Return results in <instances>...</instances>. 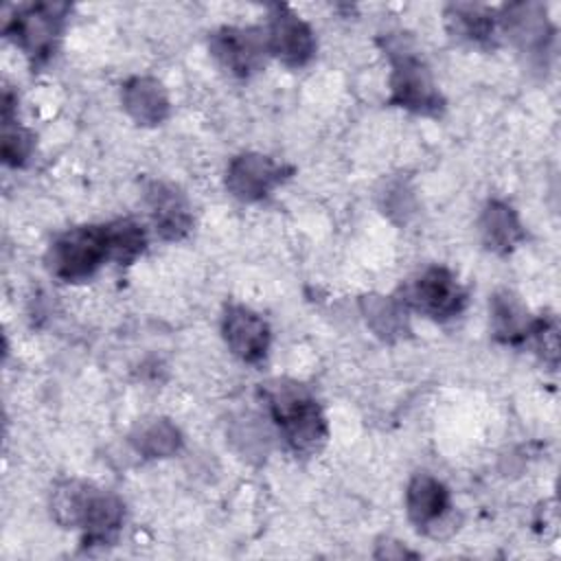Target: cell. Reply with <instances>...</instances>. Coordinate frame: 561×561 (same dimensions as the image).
<instances>
[{
  "label": "cell",
  "mask_w": 561,
  "mask_h": 561,
  "mask_svg": "<svg viewBox=\"0 0 561 561\" xmlns=\"http://www.w3.org/2000/svg\"><path fill=\"white\" fill-rule=\"evenodd\" d=\"M147 202L156 221V230L162 239L178 241L191 230L193 215L178 188L164 182H151L147 188Z\"/></svg>",
  "instance_id": "obj_13"
},
{
  "label": "cell",
  "mask_w": 561,
  "mask_h": 561,
  "mask_svg": "<svg viewBox=\"0 0 561 561\" xmlns=\"http://www.w3.org/2000/svg\"><path fill=\"white\" fill-rule=\"evenodd\" d=\"M221 333L228 348L248 364H259L270 348L267 322L243 305H228L221 318Z\"/></svg>",
  "instance_id": "obj_10"
},
{
  "label": "cell",
  "mask_w": 561,
  "mask_h": 561,
  "mask_svg": "<svg viewBox=\"0 0 561 561\" xmlns=\"http://www.w3.org/2000/svg\"><path fill=\"white\" fill-rule=\"evenodd\" d=\"M500 26L524 53L541 57L548 50L552 31L541 4L519 2L504 7L500 15Z\"/></svg>",
  "instance_id": "obj_12"
},
{
  "label": "cell",
  "mask_w": 561,
  "mask_h": 561,
  "mask_svg": "<svg viewBox=\"0 0 561 561\" xmlns=\"http://www.w3.org/2000/svg\"><path fill=\"white\" fill-rule=\"evenodd\" d=\"M125 112L140 125H158L169 116V96L160 81L151 77H131L121 92Z\"/></svg>",
  "instance_id": "obj_14"
},
{
  "label": "cell",
  "mask_w": 561,
  "mask_h": 561,
  "mask_svg": "<svg viewBox=\"0 0 561 561\" xmlns=\"http://www.w3.org/2000/svg\"><path fill=\"white\" fill-rule=\"evenodd\" d=\"M480 234L489 250L497 254H508L524 237V228L515 210L500 199H491L480 215Z\"/></svg>",
  "instance_id": "obj_16"
},
{
  "label": "cell",
  "mask_w": 561,
  "mask_h": 561,
  "mask_svg": "<svg viewBox=\"0 0 561 561\" xmlns=\"http://www.w3.org/2000/svg\"><path fill=\"white\" fill-rule=\"evenodd\" d=\"M125 504L118 495L110 491L94 489L92 484L83 482L72 526L83 528L85 546H105L112 543L123 526Z\"/></svg>",
  "instance_id": "obj_6"
},
{
  "label": "cell",
  "mask_w": 561,
  "mask_h": 561,
  "mask_svg": "<svg viewBox=\"0 0 561 561\" xmlns=\"http://www.w3.org/2000/svg\"><path fill=\"white\" fill-rule=\"evenodd\" d=\"M445 18L454 37L467 39L471 44H484V46L495 42L500 15H495V11L489 7L456 2L447 7Z\"/></svg>",
  "instance_id": "obj_15"
},
{
  "label": "cell",
  "mask_w": 561,
  "mask_h": 561,
  "mask_svg": "<svg viewBox=\"0 0 561 561\" xmlns=\"http://www.w3.org/2000/svg\"><path fill=\"white\" fill-rule=\"evenodd\" d=\"M399 300L427 318L449 320L465 309L467 294L449 270L430 267L403 289Z\"/></svg>",
  "instance_id": "obj_5"
},
{
  "label": "cell",
  "mask_w": 561,
  "mask_h": 561,
  "mask_svg": "<svg viewBox=\"0 0 561 561\" xmlns=\"http://www.w3.org/2000/svg\"><path fill=\"white\" fill-rule=\"evenodd\" d=\"M267 50L291 68L305 66L316 53L311 26L285 4H274L267 24Z\"/></svg>",
  "instance_id": "obj_8"
},
{
  "label": "cell",
  "mask_w": 561,
  "mask_h": 561,
  "mask_svg": "<svg viewBox=\"0 0 561 561\" xmlns=\"http://www.w3.org/2000/svg\"><path fill=\"white\" fill-rule=\"evenodd\" d=\"M533 320L522 300L511 291H497L491 298V322L493 333L500 342L519 344L528 337Z\"/></svg>",
  "instance_id": "obj_17"
},
{
  "label": "cell",
  "mask_w": 561,
  "mask_h": 561,
  "mask_svg": "<svg viewBox=\"0 0 561 561\" xmlns=\"http://www.w3.org/2000/svg\"><path fill=\"white\" fill-rule=\"evenodd\" d=\"M112 241V261L131 263L147 248V232L134 219H116L107 224Z\"/></svg>",
  "instance_id": "obj_20"
},
{
  "label": "cell",
  "mask_w": 561,
  "mask_h": 561,
  "mask_svg": "<svg viewBox=\"0 0 561 561\" xmlns=\"http://www.w3.org/2000/svg\"><path fill=\"white\" fill-rule=\"evenodd\" d=\"M33 153V134L13 121L4 123L2 134V160L9 167H22Z\"/></svg>",
  "instance_id": "obj_21"
},
{
  "label": "cell",
  "mask_w": 561,
  "mask_h": 561,
  "mask_svg": "<svg viewBox=\"0 0 561 561\" xmlns=\"http://www.w3.org/2000/svg\"><path fill=\"white\" fill-rule=\"evenodd\" d=\"M208 48L213 57L232 75L250 77L259 72L265 64L267 42L259 28L221 26L208 37Z\"/></svg>",
  "instance_id": "obj_7"
},
{
  "label": "cell",
  "mask_w": 561,
  "mask_h": 561,
  "mask_svg": "<svg viewBox=\"0 0 561 561\" xmlns=\"http://www.w3.org/2000/svg\"><path fill=\"white\" fill-rule=\"evenodd\" d=\"M261 397L287 447L298 456H313L327 440V419L311 392L289 379L261 383Z\"/></svg>",
  "instance_id": "obj_1"
},
{
  "label": "cell",
  "mask_w": 561,
  "mask_h": 561,
  "mask_svg": "<svg viewBox=\"0 0 561 561\" xmlns=\"http://www.w3.org/2000/svg\"><path fill=\"white\" fill-rule=\"evenodd\" d=\"M105 261H112L107 224L72 228L59 234L48 250L50 272L68 283L90 278Z\"/></svg>",
  "instance_id": "obj_3"
},
{
  "label": "cell",
  "mask_w": 561,
  "mask_h": 561,
  "mask_svg": "<svg viewBox=\"0 0 561 561\" xmlns=\"http://www.w3.org/2000/svg\"><path fill=\"white\" fill-rule=\"evenodd\" d=\"M70 7L66 2H31L18 7L4 33L31 59L33 66L46 64L61 39Z\"/></svg>",
  "instance_id": "obj_4"
},
{
  "label": "cell",
  "mask_w": 561,
  "mask_h": 561,
  "mask_svg": "<svg viewBox=\"0 0 561 561\" xmlns=\"http://www.w3.org/2000/svg\"><path fill=\"white\" fill-rule=\"evenodd\" d=\"M528 335H533L535 346L541 353L543 362H548L550 366H557V359H559V327H557V320L552 316L535 318Z\"/></svg>",
  "instance_id": "obj_22"
},
{
  "label": "cell",
  "mask_w": 561,
  "mask_h": 561,
  "mask_svg": "<svg viewBox=\"0 0 561 561\" xmlns=\"http://www.w3.org/2000/svg\"><path fill=\"white\" fill-rule=\"evenodd\" d=\"M366 322L379 337H394L405 331V305L399 298L370 296L362 300Z\"/></svg>",
  "instance_id": "obj_19"
},
{
  "label": "cell",
  "mask_w": 561,
  "mask_h": 561,
  "mask_svg": "<svg viewBox=\"0 0 561 561\" xmlns=\"http://www.w3.org/2000/svg\"><path fill=\"white\" fill-rule=\"evenodd\" d=\"M291 169L278 164L263 153H241L230 160L226 171V188L241 202H259L267 197Z\"/></svg>",
  "instance_id": "obj_9"
},
{
  "label": "cell",
  "mask_w": 561,
  "mask_h": 561,
  "mask_svg": "<svg viewBox=\"0 0 561 561\" xmlns=\"http://www.w3.org/2000/svg\"><path fill=\"white\" fill-rule=\"evenodd\" d=\"M405 508L419 530L438 537V524L447 522L451 508L449 491L434 476L416 473L405 491Z\"/></svg>",
  "instance_id": "obj_11"
},
{
  "label": "cell",
  "mask_w": 561,
  "mask_h": 561,
  "mask_svg": "<svg viewBox=\"0 0 561 561\" xmlns=\"http://www.w3.org/2000/svg\"><path fill=\"white\" fill-rule=\"evenodd\" d=\"M136 449L147 458H167L182 447L180 430L167 419H153L136 430L131 436Z\"/></svg>",
  "instance_id": "obj_18"
},
{
  "label": "cell",
  "mask_w": 561,
  "mask_h": 561,
  "mask_svg": "<svg viewBox=\"0 0 561 561\" xmlns=\"http://www.w3.org/2000/svg\"><path fill=\"white\" fill-rule=\"evenodd\" d=\"M386 53L392 61L390 72V103L414 114L438 116L443 112V96L432 81L423 59L410 50L401 37H388Z\"/></svg>",
  "instance_id": "obj_2"
}]
</instances>
